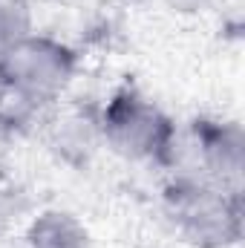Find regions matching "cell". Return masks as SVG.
<instances>
[{"label":"cell","mask_w":245,"mask_h":248,"mask_svg":"<svg viewBox=\"0 0 245 248\" xmlns=\"http://www.w3.org/2000/svg\"><path fill=\"white\" fill-rule=\"evenodd\" d=\"M165 214L196 248H228L243 237V196L199 176H179L165 190Z\"/></svg>","instance_id":"cell-1"},{"label":"cell","mask_w":245,"mask_h":248,"mask_svg":"<svg viewBox=\"0 0 245 248\" xmlns=\"http://www.w3.org/2000/svg\"><path fill=\"white\" fill-rule=\"evenodd\" d=\"M101 133L116 153L136 162H168L176 141V127L165 110L130 87L107 101Z\"/></svg>","instance_id":"cell-2"},{"label":"cell","mask_w":245,"mask_h":248,"mask_svg":"<svg viewBox=\"0 0 245 248\" xmlns=\"http://www.w3.org/2000/svg\"><path fill=\"white\" fill-rule=\"evenodd\" d=\"M0 66L9 84V98L26 107H44L69 87L75 75V52L61 41L32 32L0 58Z\"/></svg>","instance_id":"cell-3"},{"label":"cell","mask_w":245,"mask_h":248,"mask_svg":"<svg viewBox=\"0 0 245 248\" xmlns=\"http://www.w3.org/2000/svg\"><path fill=\"white\" fill-rule=\"evenodd\" d=\"M190 150H193L196 165L202 168L199 179L240 190L237 185H240L245 153V139L240 124L208 122V119L196 122L193 133H190Z\"/></svg>","instance_id":"cell-4"},{"label":"cell","mask_w":245,"mask_h":248,"mask_svg":"<svg viewBox=\"0 0 245 248\" xmlns=\"http://www.w3.org/2000/svg\"><path fill=\"white\" fill-rule=\"evenodd\" d=\"M29 248H92L90 231L66 211H44L26 228Z\"/></svg>","instance_id":"cell-5"},{"label":"cell","mask_w":245,"mask_h":248,"mask_svg":"<svg viewBox=\"0 0 245 248\" xmlns=\"http://www.w3.org/2000/svg\"><path fill=\"white\" fill-rule=\"evenodd\" d=\"M32 35V12L26 0H0V58Z\"/></svg>","instance_id":"cell-6"},{"label":"cell","mask_w":245,"mask_h":248,"mask_svg":"<svg viewBox=\"0 0 245 248\" xmlns=\"http://www.w3.org/2000/svg\"><path fill=\"white\" fill-rule=\"evenodd\" d=\"M29 217V196L20 187H0V237L12 234Z\"/></svg>","instance_id":"cell-7"},{"label":"cell","mask_w":245,"mask_h":248,"mask_svg":"<svg viewBox=\"0 0 245 248\" xmlns=\"http://www.w3.org/2000/svg\"><path fill=\"white\" fill-rule=\"evenodd\" d=\"M9 98V84H6V75H3V66H0V107L6 104Z\"/></svg>","instance_id":"cell-8"}]
</instances>
